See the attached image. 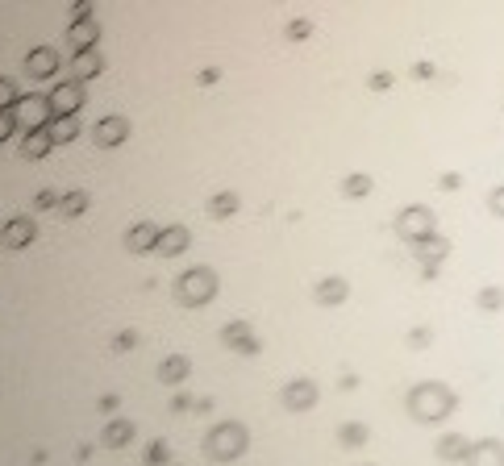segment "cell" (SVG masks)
<instances>
[{
	"label": "cell",
	"mask_w": 504,
	"mask_h": 466,
	"mask_svg": "<svg viewBox=\"0 0 504 466\" xmlns=\"http://www.w3.org/2000/svg\"><path fill=\"white\" fill-rule=\"evenodd\" d=\"M175 292H179V300H184L188 308H196V304L213 300V292H217V275H213L209 267H192V271L175 283Z\"/></svg>",
	"instance_id": "cell-1"
},
{
	"label": "cell",
	"mask_w": 504,
	"mask_h": 466,
	"mask_svg": "<svg viewBox=\"0 0 504 466\" xmlns=\"http://www.w3.org/2000/svg\"><path fill=\"white\" fill-rule=\"evenodd\" d=\"M242 450H246V429L234 425V421L217 425L209 433V441H205V454H213V458H238Z\"/></svg>",
	"instance_id": "cell-2"
},
{
	"label": "cell",
	"mask_w": 504,
	"mask_h": 466,
	"mask_svg": "<svg viewBox=\"0 0 504 466\" xmlns=\"http://www.w3.org/2000/svg\"><path fill=\"white\" fill-rule=\"evenodd\" d=\"M409 408H413V417L433 421L438 412H450V391H442V387H417L409 396Z\"/></svg>",
	"instance_id": "cell-3"
},
{
	"label": "cell",
	"mask_w": 504,
	"mask_h": 466,
	"mask_svg": "<svg viewBox=\"0 0 504 466\" xmlns=\"http://www.w3.org/2000/svg\"><path fill=\"white\" fill-rule=\"evenodd\" d=\"M50 117H75V109L84 105V88L71 79V83H59L55 92H50Z\"/></svg>",
	"instance_id": "cell-4"
},
{
	"label": "cell",
	"mask_w": 504,
	"mask_h": 466,
	"mask_svg": "<svg viewBox=\"0 0 504 466\" xmlns=\"http://www.w3.org/2000/svg\"><path fill=\"white\" fill-rule=\"evenodd\" d=\"M34 217H13V221H5L0 225V242H5L9 250H25L29 242H34Z\"/></svg>",
	"instance_id": "cell-5"
},
{
	"label": "cell",
	"mask_w": 504,
	"mask_h": 466,
	"mask_svg": "<svg viewBox=\"0 0 504 466\" xmlns=\"http://www.w3.org/2000/svg\"><path fill=\"white\" fill-rule=\"evenodd\" d=\"M55 71H59V55L50 46H38V50H29V55H25V75L29 79H50Z\"/></svg>",
	"instance_id": "cell-6"
},
{
	"label": "cell",
	"mask_w": 504,
	"mask_h": 466,
	"mask_svg": "<svg viewBox=\"0 0 504 466\" xmlns=\"http://www.w3.org/2000/svg\"><path fill=\"white\" fill-rule=\"evenodd\" d=\"M284 404H288L292 412H305V408H313V404H317V383H309V379H296V383H288V387H284Z\"/></svg>",
	"instance_id": "cell-7"
},
{
	"label": "cell",
	"mask_w": 504,
	"mask_h": 466,
	"mask_svg": "<svg viewBox=\"0 0 504 466\" xmlns=\"http://www.w3.org/2000/svg\"><path fill=\"white\" fill-rule=\"evenodd\" d=\"M50 146H55V142H50L46 121H42V125H29V129H25V138H21V154H25V159H46Z\"/></svg>",
	"instance_id": "cell-8"
},
{
	"label": "cell",
	"mask_w": 504,
	"mask_h": 466,
	"mask_svg": "<svg viewBox=\"0 0 504 466\" xmlns=\"http://www.w3.org/2000/svg\"><path fill=\"white\" fill-rule=\"evenodd\" d=\"M125 133H129L125 117H105V121H96V129H92L96 146H117V142H125Z\"/></svg>",
	"instance_id": "cell-9"
},
{
	"label": "cell",
	"mask_w": 504,
	"mask_h": 466,
	"mask_svg": "<svg viewBox=\"0 0 504 466\" xmlns=\"http://www.w3.org/2000/svg\"><path fill=\"white\" fill-rule=\"evenodd\" d=\"M221 341H225L229 350H246V354H255V350H259V341H255V333H250V325H246V321H229V325L221 329Z\"/></svg>",
	"instance_id": "cell-10"
},
{
	"label": "cell",
	"mask_w": 504,
	"mask_h": 466,
	"mask_svg": "<svg viewBox=\"0 0 504 466\" xmlns=\"http://www.w3.org/2000/svg\"><path fill=\"white\" fill-rule=\"evenodd\" d=\"M159 246V229L155 225H129V233H125V250H155Z\"/></svg>",
	"instance_id": "cell-11"
},
{
	"label": "cell",
	"mask_w": 504,
	"mask_h": 466,
	"mask_svg": "<svg viewBox=\"0 0 504 466\" xmlns=\"http://www.w3.org/2000/svg\"><path fill=\"white\" fill-rule=\"evenodd\" d=\"M46 129H50V142H71V138H79V121H75V117H46Z\"/></svg>",
	"instance_id": "cell-12"
},
{
	"label": "cell",
	"mask_w": 504,
	"mask_h": 466,
	"mask_svg": "<svg viewBox=\"0 0 504 466\" xmlns=\"http://www.w3.org/2000/svg\"><path fill=\"white\" fill-rule=\"evenodd\" d=\"M400 229H405L409 237H417V242L429 237V233H425V229H429V213H425V209H409L405 217H400Z\"/></svg>",
	"instance_id": "cell-13"
},
{
	"label": "cell",
	"mask_w": 504,
	"mask_h": 466,
	"mask_svg": "<svg viewBox=\"0 0 504 466\" xmlns=\"http://www.w3.org/2000/svg\"><path fill=\"white\" fill-rule=\"evenodd\" d=\"M92 42H96V25H92V17H88V21H71V50H75V55L92 50Z\"/></svg>",
	"instance_id": "cell-14"
},
{
	"label": "cell",
	"mask_w": 504,
	"mask_h": 466,
	"mask_svg": "<svg viewBox=\"0 0 504 466\" xmlns=\"http://www.w3.org/2000/svg\"><path fill=\"white\" fill-rule=\"evenodd\" d=\"M184 246H188V229H184V225H175V229H163V233H159V246H155V250L171 258V254H179Z\"/></svg>",
	"instance_id": "cell-15"
},
{
	"label": "cell",
	"mask_w": 504,
	"mask_h": 466,
	"mask_svg": "<svg viewBox=\"0 0 504 466\" xmlns=\"http://www.w3.org/2000/svg\"><path fill=\"white\" fill-rule=\"evenodd\" d=\"M346 292H350V287H346L342 279H321V283H317V304H325V308H329V304H342Z\"/></svg>",
	"instance_id": "cell-16"
},
{
	"label": "cell",
	"mask_w": 504,
	"mask_h": 466,
	"mask_svg": "<svg viewBox=\"0 0 504 466\" xmlns=\"http://www.w3.org/2000/svg\"><path fill=\"white\" fill-rule=\"evenodd\" d=\"M184 375H188V358H184V354L163 358V367H159V379H163V383H179Z\"/></svg>",
	"instance_id": "cell-17"
},
{
	"label": "cell",
	"mask_w": 504,
	"mask_h": 466,
	"mask_svg": "<svg viewBox=\"0 0 504 466\" xmlns=\"http://www.w3.org/2000/svg\"><path fill=\"white\" fill-rule=\"evenodd\" d=\"M129 437H134V425H129V421H117V425H109V429H105V437H100V441L113 445V450H121Z\"/></svg>",
	"instance_id": "cell-18"
},
{
	"label": "cell",
	"mask_w": 504,
	"mask_h": 466,
	"mask_svg": "<svg viewBox=\"0 0 504 466\" xmlns=\"http://www.w3.org/2000/svg\"><path fill=\"white\" fill-rule=\"evenodd\" d=\"M100 71V55L96 50H84V55H75V79H92Z\"/></svg>",
	"instance_id": "cell-19"
},
{
	"label": "cell",
	"mask_w": 504,
	"mask_h": 466,
	"mask_svg": "<svg viewBox=\"0 0 504 466\" xmlns=\"http://www.w3.org/2000/svg\"><path fill=\"white\" fill-rule=\"evenodd\" d=\"M209 213H213V217H234V213H238V196H234V192L213 196V200H209Z\"/></svg>",
	"instance_id": "cell-20"
},
{
	"label": "cell",
	"mask_w": 504,
	"mask_h": 466,
	"mask_svg": "<svg viewBox=\"0 0 504 466\" xmlns=\"http://www.w3.org/2000/svg\"><path fill=\"white\" fill-rule=\"evenodd\" d=\"M59 209H63L67 217H79V213L88 209V192H67V196H59Z\"/></svg>",
	"instance_id": "cell-21"
},
{
	"label": "cell",
	"mask_w": 504,
	"mask_h": 466,
	"mask_svg": "<svg viewBox=\"0 0 504 466\" xmlns=\"http://www.w3.org/2000/svg\"><path fill=\"white\" fill-rule=\"evenodd\" d=\"M342 192H346V196H367V192H371V179H367V175H350V179L342 183Z\"/></svg>",
	"instance_id": "cell-22"
},
{
	"label": "cell",
	"mask_w": 504,
	"mask_h": 466,
	"mask_svg": "<svg viewBox=\"0 0 504 466\" xmlns=\"http://www.w3.org/2000/svg\"><path fill=\"white\" fill-rule=\"evenodd\" d=\"M338 437H342L346 445H363V441H367V429H363V425H342Z\"/></svg>",
	"instance_id": "cell-23"
},
{
	"label": "cell",
	"mask_w": 504,
	"mask_h": 466,
	"mask_svg": "<svg viewBox=\"0 0 504 466\" xmlns=\"http://www.w3.org/2000/svg\"><path fill=\"white\" fill-rule=\"evenodd\" d=\"M55 204H59V192H55V187H42V192L34 196V209H38V213H46V209H55Z\"/></svg>",
	"instance_id": "cell-24"
},
{
	"label": "cell",
	"mask_w": 504,
	"mask_h": 466,
	"mask_svg": "<svg viewBox=\"0 0 504 466\" xmlns=\"http://www.w3.org/2000/svg\"><path fill=\"white\" fill-rule=\"evenodd\" d=\"M9 133H17V109H0V142Z\"/></svg>",
	"instance_id": "cell-25"
},
{
	"label": "cell",
	"mask_w": 504,
	"mask_h": 466,
	"mask_svg": "<svg viewBox=\"0 0 504 466\" xmlns=\"http://www.w3.org/2000/svg\"><path fill=\"white\" fill-rule=\"evenodd\" d=\"M13 100H17V83L13 79H0V109H9Z\"/></svg>",
	"instance_id": "cell-26"
},
{
	"label": "cell",
	"mask_w": 504,
	"mask_h": 466,
	"mask_svg": "<svg viewBox=\"0 0 504 466\" xmlns=\"http://www.w3.org/2000/svg\"><path fill=\"white\" fill-rule=\"evenodd\" d=\"M305 34H313V21H292L288 25V38H305Z\"/></svg>",
	"instance_id": "cell-27"
},
{
	"label": "cell",
	"mask_w": 504,
	"mask_h": 466,
	"mask_svg": "<svg viewBox=\"0 0 504 466\" xmlns=\"http://www.w3.org/2000/svg\"><path fill=\"white\" fill-rule=\"evenodd\" d=\"M113 346H117V350H134V346H138V333H134V329H125V333H121Z\"/></svg>",
	"instance_id": "cell-28"
},
{
	"label": "cell",
	"mask_w": 504,
	"mask_h": 466,
	"mask_svg": "<svg viewBox=\"0 0 504 466\" xmlns=\"http://www.w3.org/2000/svg\"><path fill=\"white\" fill-rule=\"evenodd\" d=\"M117 404H121V400H117V396H105V400H100V412H113V408H117Z\"/></svg>",
	"instance_id": "cell-29"
},
{
	"label": "cell",
	"mask_w": 504,
	"mask_h": 466,
	"mask_svg": "<svg viewBox=\"0 0 504 466\" xmlns=\"http://www.w3.org/2000/svg\"><path fill=\"white\" fill-rule=\"evenodd\" d=\"M492 200H496V213H504V192H496Z\"/></svg>",
	"instance_id": "cell-30"
}]
</instances>
